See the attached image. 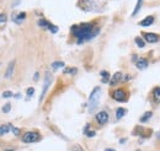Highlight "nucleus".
<instances>
[{
    "instance_id": "nucleus-20",
    "label": "nucleus",
    "mask_w": 160,
    "mask_h": 151,
    "mask_svg": "<svg viewBox=\"0 0 160 151\" xmlns=\"http://www.w3.org/2000/svg\"><path fill=\"white\" fill-rule=\"evenodd\" d=\"M142 3H143V0H138V2H137V6H136V9H134V11H133V14H132V15L133 16H134L136 15V14L139 11V9H140V6H142Z\"/></svg>"
},
{
    "instance_id": "nucleus-34",
    "label": "nucleus",
    "mask_w": 160,
    "mask_h": 151,
    "mask_svg": "<svg viewBox=\"0 0 160 151\" xmlns=\"http://www.w3.org/2000/svg\"><path fill=\"white\" fill-rule=\"evenodd\" d=\"M8 151H12V150H8Z\"/></svg>"
},
{
    "instance_id": "nucleus-25",
    "label": "nucleus",
    "mask_w": 160,
    "mask_h": 151,
    "mask_svg": "<svg viewBox=\"0 0 160 151\" xmlns=\"http://www.w3.org/2000/svg\"><path fill=\"white\" fill-rule=\"evenodd\" d=\"M12 96H14V93L10 92V91H5V92L3 93V97H4V98H10V97H12Z\"/></svg>"
},
{
    "instance_id": "nucleus-35",
    "label": "nucleus",
    "mask_w": 160,
    "mask_h": 151,
    "mask_svg": "<svg viewBox=\"0 0 160 151\" xmlns=\"http://www.w3.org/2000/svg\"><path fill=\"white\" fill-rule=\"evenodd\" d=\"M137 151H139V150H137Z\"/></svg>"
},
{
    "instance_id": "nucleus-13",
    "label": "nucleus",
    "mask_w": 160,
    "mask_h": 151,
    "mask_svg": "<svg viewBox=\"0 0 160 151\" xmlns=\"http://www.w3.org/2000/svg\"><path fill=\"white\" fill-rule=\"evenodd\" d=\"M14 66H15V62H11V63L9 64V68H8L6 74H5L6 77H10V76L12 75V71H14Z\"/></svg>"
},
{
    "instance_id": "nucleus-32",
    "label": "nucleus",
    "mask_w": 160,
    "mask_h": 151,
    "mask_svg": "<svg viewBox=\"0 0 160 151\" xmlns=\"http://www.w3.org/2000/svg\"><path fill=\"white\" fill-rule=\"evenodd\" d=\"M105 151H115V150H112V149H106Z\"/></svg>"
},
{
    "instance_id": "nucleus-26",
    "label": "nucleus",
    "mask_w": 160,
    "mask_h": 151,
    "mask_svg": "<svg viewBox=\"0 0 160 151\" xmlns=\"http://www.w3.org/2000/svg\"><path fill=\"white\" fill-rule=\"evenodd\" d=\"M10 108H11V104H10V103H6V104L3 107V112H4V113L10 112Z\"/></svg>"
},
{
    "instance_id": "nucleus-18",
    "label": "nucleus",
    "mask_w": 160,
    "mask_h": 151,
    "mask_svg": "<svg viewBox=\"0 0 160 151\" xmlns=\"http://www.w3.org/2000/svg\"><path fill=\"white\" fill-rule=\"evenodd\" d=\"M152 116H153V114H152V112H146L145 114H143V116L140 117V122H142V123L146 122V120H148V119H149Z\"/></svg>"
},
{
    "instance_id": "nucleus-33",
    "label": "nucleus",
    "mask_w": 160,
    "mask_h": 151,
    "mask_svg": "<svg viewBox=\"0 0 160 151\" xmlns=\"http://www.w3.org/2000/svg\"><path fill=\"white\" fill-rule=\"evenodd\" d=\"M75 151H82V150H80L79 147H76V149H75Z\"/></svg>"
},
{
    "instance_id": "nucleus-12",
    "label": "nucleus",
    "mask_w": 160,
    "mask_h": 151,
    "mask_svg": "<svg viewBox=\"0 0 160 151\" xmlns=\"http://www.w3.org/2000/svg\"><path fill=\"white\" fill-rule=\"evenodd\" d=\"M153 22H154V17L153 16H148V17H145L144 20H142L139 22V25L140 26H150Z\"/></svg>"
},
{
    "instance_id": "nucleus-9",
    "label": "nucleus",
    "mask_w": 160,
    "mask_h": 151,
    "mask_svg": "<svg viewBox=\"0 0 160 151\" xmlns=\"http://www.w3.org/2000/svg\"><path fill=\"white\" fill-rule=\"evenodd\" d=\"M123 79V75H122V73H116L113 76H112V79H111V82H110V84L111 85H116V84H118V82L119 81H121Z\"/></svg>"
},
{
    "instance_id": "nucleus-14",
    "label": "nucleus",
    "mask_w": 160,
    "mask_h": 151,
    "mask_svg": "<svg viewBox=\"0 0 160 151\" xmlns=\"http://www.w3.org/2000/svg\"><path fill=\"white\" fill-rule=\"evenodd\" d=\"M126 112H127V111H126L125 108H118L117 111H116V118H117V119H121V118L126 114Z\"/></svg>"
},
{
    "instance_id": "nucleus-11",
    "label": "nucleus",
    "mask_w": 160,
    "mask_h": 151,
    "mask_svg": "<svg viewBox=\"0 0 160 151\" xmlns=\"http://www.w3.org/2000/svg\"><path fill=\"white\" fill-rule=\"evenodd\" d=\"M136 66L138 68V69L143 70V69H145V68L148 66V62H146L145 59H138L137 63H136Z\"/></svg>"
},
{
    "instance_id": "nucleus-16",
    "label": "nucleus",
    "mask_w": 160,
    "mask_h": 151,
    "mask_svg": "<svg viewBox=\"0 0 160 151\" xmlns=\"http://www.w3.org/2000/svg\"><path fill=\"white\" fill-rule=\"evenodd\" d=\"M64 73L65 74H76L78 73V69H76V68H65V69H64Z\"/></svg>"
},
{
    "instance_id": "nucleus-27",
    "label": "nucleus",
    "mask_w": 160,
    "mask_h": 151,
    "mask_svg": "<svg viewBox=\"0 0 160 151\" xmlns=\"http://www.w3.org/2000/svg\"><path fill=\"white\" fill-rule=\"evenodd\" d=\"M10 128H11L12 133H14L15 135H19V134H20V129H17V128H14V127H11V125H10Z\"/></svg>"
},
{
    "instance_id": "nucleus-31",
    "label": "nucleus",
    "mask_w": 160,
    "mask_h": 151,
    "mask_svg": "<svg viewBox=\"0 0 160 151\" xmlns=\"http://www.w3.org/2000/svg\"><path fill=\"white\" fill-rule=\"evenodd\" d=\"M37 79H38V73L35 74V80H37Z\"/></svg>"
},
{
    "instance_id": "nucleus-21",
    "label": "nucleus",
    "mask_w": 160,
    "mask_h": 151,
    "mask_svg": "<svg viewBox=\"0 0 160 151\" xmlns=\"http://www.w3.org/2000/svg\"><path fill=\"white\" fill-rule=\"evenodd\" d=\"M38 25L41 26V27H47V29H48V26H49L51 23H49L47 20H39V21H38Z\"/></svg>"
},
{
    "instance_id": "nucleus-15",
    "label": "nucleus",
    "mask_w": 160,
    "mask_h": 151,
    "mask_svg": "<svg viewBox=\"0 0 160 151\" xmlns=\"http://www.w3.org/2000/svg\"><path fill=\"white\" fill-rule=\"evenodd\" d=\"M153 93H154V98H155V101H156L158 103H160V87H155Z\"/></svg>"
},
{
    "instance_id": "nucleus-36",
    "label": "nucleus",
    "mask_w": 160,
    "mask_h": 151,
    "mask_svg": "<svg viewBox=\"0 0 160 151\" xmlns=\"http://www.w3.org/2000/svg\"><path fill=\"white\" fill-rule=\"evenodd\" d=\"M159 136H160V134H159Z\"/></svg>"
},
{
    "instance_id": "nucleus-30",
    "label": "nucleus",
    "mask_w": 160,
    "mask_h": 151,
    "mask_svg": "<svg viewBox=\"0 0 160 151\" xmlns=\"http://www.w3.org/2000/svg\"><path fill=\"white\" fill-rule=\"evenodd\" d=\"M85 134H86L88 136H90V138H91V136H95V131H94V130H90V131H86Z\"/></svg>"
},
{
    "instance_id": "nucleus-24",
    "label": "nucleus",
    "mask_w": 160,
    "mask_h": 151,
    "mask_svg": "<svg viewBox=\"0 0 160 151\" xmlns=\"http://www.w3.org/2000/svg\"><path fill=\"white\" fill-rule=\"evenodd\" d=\"M48 29H49V31H51L52 33H57V32H58V27H57V26L49 25V26H48Z\"/></svg>"
},
{
    "instance_id": "nucleus-6",
    "label": "nucleus",
    "mask_w": 160,
    "mask_h": 151,
    "mask_svg": "<svg viewBox=\"0 0 160 151\" xmlns=\"http://www.w3.org/2000/svg\"><path fill=\"white\" fill-rule=\"evenodd\" d=\"M82 8L86 11L96 10V3L94 0H82Z\"/></svg>"
},
{
    "instance_id": "nucleus-10",
    "label": "nucleus",
    "mask_w": 160,
    "mask_h": 151,
    "mask_svg": "<svg viewBox=\"0 0 160 151\" xmlns=\"http://www.w3.org/2000/svg\"><path fill=\"white\" fill-rule=\"evenodd\" d=\"M26 14L25 12H19V15H12V20H14L16 23H21L22 20H25Z\"/></svg>"
},
{
    "instance_id": "nucleus-3",
    "label": "nucleus",
    "mask_w": 160,
    "mask_h": 151,
    "mask_svg": "<svg viewBox=\"0 0 160 151\" xmlns=\"http://www.w3.org/2000/svg\"><path fill=\"white\" fill-rule=\"evenodd\" d=\"M39 139H41V135H39L37 131H27L26 134H23V136H22V141L23 143H27V144L36 143Z\"/></svg>"
},
{
    "instance_id": "nucleus-23",
    "label": "nucleus",
    "mask_w": 160,
    "mask_h": 151,
    "mask_svg": "<svg viewBox=\"0 0 160 151\" xmlns=\"http://www.w3.org/2000/svg\"><path fill=\"white\" fill-rule=\"evenodd\" d=\"M8 131H9V127H6V125H2V127H0V135H3L5 133H8Z\"/></svg>"
},
{
    "instance_id": "nucleus-2",
    "label": "nucleus",
    "mask_w": 160,
    "mask_h": 151,
    "mask_svg": "<svg viewBox=\"0 0 160 151\" xmlns=\"http://www.w3.org/2000/svg\"><path fill=\"white\" fill-rule=\"evenodd\" d=\"M100 97H101V89L100 87H95L94 91L91 92L90 98H89V109L92 111L95 109L100 102Z\"/></svg>"
},
{
    "instance_id": "nucleus-29",
    "label": "nucleus",
    "mask_w": 160,
    "mask_h": 151,
    "mask_svg": "<svg viewBox=\"0 0 160 151\" xmlns=\"http://www.w3.org/2000/svg\"><path fill=\"white\" fill-rule=\"evenodd\" d=\"M33 92H35V89H33V87H29V89H27V95H29V96H32Z\"/></svg>"
},
{
    "instance_id": "nucleus-22",
    "label": "nucleus",
    "mask_w": 160,
    "mask_h": 151,
    "mask_svg": "<svg viewBox=\"0 0 160 151\" xmlns=\"http://www.w3.org/2000/svg\"><path fill=\"white\" fill-rule=\"evenodd\" d=\"M62 66H64V63L63 62H56V63L52 64L53 69H58V68H62Z\"/></svg>"
},
{
    "instance_id": "nucleus-5",
    "label": "nucleus",
    "mask_w": 160,
    "mask_h": 151,
    "mask_svg": "<svg viewBox=\"0 0 160 151\" xmlns=\"http://www.w3.org/2000/svg\"><path fill=\"white\" fill-rule=\"evenodd\" d=\"M127 97V95H126V91L122 90V89H119V90H116L113 93H112V98L116 100V101H119V102H123Z\"/></svg>"
},
{
    "instance_id": "nucleus-4",
    "label": "nucleus",
    "mask_w": 160,
    "mask_h": 151,
    "mask_svg": "<svg viewBox=\"0 0 160 151\" xmlns=\"http://www.w3.org/2000/svg\"><path fill=\"white\" fill-rule=\"evenodd\" d=\"M53 80V76L51 73H46V77H45V85H43V89H42V93H41V97H39V102H42L43 97L46 96V92L48 90V87L51 86V82Z\"/></svg>"
},
{
    "instance_id": "nucleus-28",
    "label": "nucleus",
    "mask_w": 160,
    "mask_h": 151,
    "mask_svg": "<svg viewBox=\"0 0 160 151\" xmlns=\"http://www.w3.org/2000/svg\"><path fill=\"white\" fill-rule=\"evenodd\" d=\"M6 21V15L5 14H0V22H5Z\"/></svg>"
},
{
    "instance_id": "nucleus-17",
    "label": "nucleus",
    "mask_w": 160,
    "mask_h": 151,
    "mask_svg": "<svg viewBox=\"0 0 160 151\" xmlns=\"http://www.w3.org/2000/svg\"><path fill=\"white\" fill-rule=\"evenodd\" d=\"M101 77H102V82H109L110 74L107 71H101Z\"/></svg>"
},
{
    "instance_id": "nucleus-8",
    "label": "nucleus",
    "mask_w": 160,
    "mask_h": 151,
    "mask_svg": "<svg viewBox=\"0 0 160 151\" xmlns=\"http://www.w3.org/2000/svg\"><path fill=\"white\" fill-rule=\"evenodd\" d=\"M144 38H145V41L148 43H155V42H158V41H159V37L155 33H150V32L144 33Z\"/></svg>"
},
{
    "instance_id": "nucleus-7",
    "label": "nucleus",
    "mask_w": 160,
    "mask_h": 151,
    "mask_svg": "<svg viewBox=\"0 0 160 151\" xmlns=\"http://www.w3.org/2000/svg\"><path fill=\"white\" fill-rule=\"evenodd\" d=\"M96 119H97V122L100 123V124H105V123L109 122V114L105 111H101L96 114Z\"/></svg>"
},
{
    "instance_id": "nucleus-1",
    "label": "nucleus",
    "mask_w": 160,
    "mask_h": 151,
    "mask_svg": "<svg viewBox=\"0 0 160 151\" xmlns=\"http://www.w3.org/2000/svg\"><path fill=\"white\" fill-rule=\"evenodd\" d=\"M99 29L95 27L91 23H82L78 26L72 27V33L78 38V43L82 44L85 41H89L91 38H94L99 33Z\"/></svg>"
},
{
    "instance_id": "nucleus-19",
    "label": "nucleus",
    "mask_w": 160,
    "mask_h": 151,
    "mask_svg": "<svg viewBox=\"0 0 160 151\" xmlns=\"http://www.w3.org/2000/svg\"><path fill=\"white\" fill-rule=\"evenodd\" d=\"M136 43H137V46L139 47V48H143L144 46H145V43H144V41L140 38V37H136Z\"/></svg>"
}]
</instances>
